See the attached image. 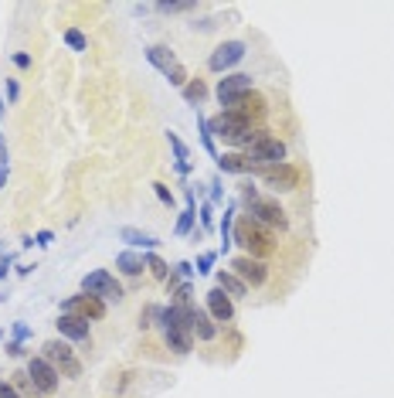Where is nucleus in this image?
Masks as SVG:
<instances>
[{
	"mask_svg": "<svg viewBox=\"0 0 394 398\" xmlns=\"http://www.w3.org/2000/svg\"><path fill=\"white\" fill-rule=\"evenodd\" d=\"M156 327L164 334V344H167L174 354H191L194 351V334H191V320H187V306H160V317H156Z\"/></svg>",
	"mask_w": 394,
	"mask_h": 398,
	"instance_id": "obj_1",
	"label": "nucleus"
},
{
	"mask_svg": "<svg viewBox=\"0 0 394 398\" xmlns=\"http://www.w3.org/2000/svg\"><path fill=\"white\" fill-rule=\"evenodd\" d=\"M245 157H248V164H252V174L262 167H275V164H286V143L279 137H272L269 130H255V137L252 143L245 147Z\"/></svg>",
	"mask_w": 394,
	"mask_h": 398,
	"instance_id": "obj_2",
	"label": "nucleus"
},
{
	"mask_svg": "<svg viewBox=\"0 0 394 398\" xmlns=\"http://www.w3.org/2000/svg\"><path fill=\"white\" fill-rule=\"evenodd\" d=\"M231 242L242 245L245 256H252V259H262V262H265V256H272V252H275V242H272V235H269V229L255 225L252 218H242V221L235 225V235H231Z\"/></svg>",
	"mask_w": 394,
	"mask_h": 398,
	"instance_id": "obj_3",
	"label": "nucleus"
},
{
	"mask_svg": "<svg viewBox=\"0 0 394 398\" xmlns=\"http://www.w3.org/2000/svg\"><path fill=\"white\" fill-rule=\"evenodd\" d=\"M208 130H211L214 140H225L231 147H248L252 137H255V126L252 122H245L242 116H235V112H218L214 120H208Z\"/></svg>",
	"mask_w": 394,
	"mask_h": 398,
	"instance_id": "obj_4",
	"label": "nucleus"
},
{
	"mask_svg": "<svg viewBox=\"0 0 394 398\" xmlns=\"http://www.w3.org/2000/svg\"><path fill=\"white\" fill-rule=\"evenodd\" d=\"M82 293H89L102 303H122V296H126L122 283L109 269H92V273L82 276Z\"/></svg>",
	"mask_w": 394,
	"mask_h": 398,
	"instance_id": "obj_5",
	"label": "nucleus"
},
{
	"mask_svg": "<svg viewBox=\"0 0 394 398\" xmlns=\"http://www.w3.org/2000/svg\"><path fill=\"white\" fill-rule=\"evenodd\" d=\"M41 357L58 367L61 378H82V361L75 357L68 340H45L41 344Z\"/></svg>",
	"mask_w": 394,
	"mask_h": 398,
	"instance_id": "obj_6",
	"label": "nucleus"
},
{
	"mask_svg": "<svg viewBox=\"0 0 394 398\" xmlns=\"http://www.w3.org/2000/svg\"><path fill=\"white\" fill-rule=\"evenodd\" d=\"M28 378H31V388L38 392V395H55L61 388V375L58 367L51 365V361H45L41 354H34V357H28Z\"/></svg>",
	"mask_w": 394,
	"mask_h": 398,
	"instance_id": "obj_7",
	"label": "nucleus"
},
{
	"mask_svg": "<svg viewBox=\"0 0 394 398\" xmlns=\"http://www.w3.org/2000/svg\"><path fill=\"white\" fill-rule=\"evenodd\" d=\"M252 92H255V78L248 75V72H231V75L218 78V85H214V95H218V103L225 109L235 106L245 95H252Z\"/></svg>",
	"mask_w": 394,
	"mask_h": 398,
	"instance_id": "obj_8",
	"label": "nucleus"
},
{
	"mask_svg": "<svg viewBox=\"0 0 394 398\" xmlns=\"http://www.w3.org/2000/svg\"><path fill=\"white\" fill-rule=\"evenodd\" d=\"M245 218H252L262 229H279V231L289 229V214L275 198H258L252 208H245Z\"/></svg>",
	"mask_w": 394,
	"mask_h": 398,
	"instance_id": "obj_9",
	"label": "nucleus"
},
{
	"mask_svg": "<svg viewBox=\"0 0 394 398\" xmlns=\"http://www.w3.org/2000/svg\"><path fill=\"white\" fill-rule=\"evenodd\" d=\"M245 55H248V45H245V41H225V45H218L211 55H208V68L218 72V75H231V68H235Z\"/></svg>",
	"mask_w": 394,
	"mask_h": 398,
	"instance_id": "obj_10",
	"label": "nucleus"
},
{
	"mask_svg": "<svg viewBox=\"0 0 394 398\" xmlns=\"http://www.w3.org/2000/svg\"><path fill=\"white\" fill-rule=\"evenodd\" d=\"M61 313H72V317H82V320H102L106 317V303L78 290L75 296H65L61 300Z\"/></svg>",
	"mask_w": 394,
	"mask_h": 398,
	"instance_id": "obj_11",
	"label": "nucleus"
},
{
	"mask_svg": "<svg viewBox=\"0 0 394 398\" xmlns=\"http://www.w3.org/2000/svg\"><path fill=\"white\" fill-rule=\"evenodd\" d=\"M231 273L238 276L248 290H252V286L258 290V286L269 283V266L262 259H252V256H235V259H231Z\"/></svg>",
	"mask_w": 394,
	"mask_h": 398,
	"instance_id": "obj_12",
	"label": "nucleus"
},
{
	"mask_svg": "<svg viewBox=\"0 0 394 398\" xmlns=\"http://www.w3.org/2000/svg\"><path fill=\"white\" fill-rule=\"evenodd\" d=\"M255 174L269 184V187H275V191H296V187H299V177H303L299 167L289 164V160L286 164H275V167H262V170H255Z\"/></svg>",
	"mask_w": 394,
	"mask_h": 398,
	"instance_id": "obj_13",
	"label": "nucleus"
},
{
	"mask_svg": "<svg viewBox=\"0 0 394 398\" xmlns=\"http://www.w3.org/2000/svg\"><path fill=\"white\" fill-rule=\"evenodd\" d=\"M55 327H58L61 340H72V344H89V340H92V323L82 320V317L61 313L58 320H55Z\"/></svg>",
	"mask_w": 394,
	"mask_h": 398,
	"instance_id": "obj_14",
	"label": "nucleus"
},
{
	"mask_svg": "<svg viewBox=\"0 0 394 398\" xmlns=\"http://www.w3.org/2000/svg\"><path fill=\"white\" fill-rule=\"evenodd\" d=\"M187 320H191V334H194L197 340H214V337H218V323L211 320L208 310L187 303Z\"/></svg>",
	"mask_w": 394,
	"mask_h": 398,
	"instance_id": "obj_15",
	"label": "nucleus"
},
{
	"mask_svg": "<svg viewBox=\"0 0 394 398\" xmlns=\"http://www.w3.org/2000/svg\"><path fill=\"white\" fill-rule=\"evenodd\" d=\"M208 313H211L214 323H231L235 320V300L214 286V290H208Z\"/></svg>",
	"mask_w": 394,
	"mask_h": 398,
	"instance_id": "obj_16",
	"label": "nucleus"
},
{
	"mask_svg": "<svg viewBox=\"0 0 394 398\" xmlns=\"http://www.w3.org/2000/svg\"><path fill=\"white\" fill-rule=\"evenodd\" d=\"M147 61H150V65H153V68H156V72H160L164 78H170L174 72H177V68H181L177 55H174L167 45H150V48H147Z\"/></svg>",
	"mask_w": 394,
	"mask_h": 398,
	"instance_id": "obj_17",
	"label": "nucleus"
},
{
	"mask_svg": "<svg viewBox=\"0 0 394 398\" xmlns=\"http://www.w3.org/2000/svg\"><path fill=\"white\" fill-rule=\"evenodd\" d=\"M225 112H235V116H242L245 122H255L265 116V99L258 95V92H252V95H245V99H238L235 106H228Z\"/></svg>",
	"mask_w": 394,
	"mask_h": 398,
	"instance_id": "obj_18",
	"label": "nucleus"
},
{
	"mask_svg": "<svg viewBox=\"0 0 394 398\" xmlns=\"http://www.w3.org/2000/svg\"><path fill=\"white\" fill-rule=\"evenodd\" d=\"M119 242H126L129 248H147V252H156L160 239H156V235H150V231H143V229L126 225V229H119Z\"/></svg>",
	"mask_w": 394,
	"mask_h": 398,
	"instance_id": "obj_19",
	"label": "nucleus"
},
{
	"mask_svg": "<svg viewBox=\"0 0 394 398\" xmlns=\"http://www.w3.org/2000/svg\"><path fill=\"white\" fill-rule=\"evenodd\" d=\"M218 174H238V177H245V174H252V164H248V157L245 153H221L218 160Z\"/></svg>",
	"mask_w": 394,
	"mask_h": 398,
	"instance_id": "obj_20",
	"label": "nucleus"
},
{
	"mask_svg": "<svg viewBox=\"0 0 394 398\" xmlns=\"http://www.w3.org/2000/svg\"><path fill=\"white\" fill-rule=\"evenodd\" d=\"M214 279H218L214 286H218V290H225L231 300H245V296H248V286H245V283L235 273H231V269H221V273L214 276Z\"/></svg>",
	"mask_w": 394,
	"mask_h": 398,
	"instance_id": "obj_21",
	"label": "nucleus"
},
{
	"mask_svg": "<svg viewBox=\"0 0 394 398\" xmlns=\"http://www.w3.org/2000/svg\"><path fill=\"white\" fill-rule=\"evenodd\" d=\"M116 269H119L122 276H143V269H147V256H139V252H133V248H126V252L116 256Z\"/></svg>",
	"mask_w": 394,
	"mask_h": 398,
	"instance_id": "obj_22",
	"label": "nucleus"
},
{
	"mask_svg": "<svg viewBox=\"0 0 394 398\" xmlns=\"http://www.w3.org/2000/svg\"><path fill=\"white\" fill-rule=\"evenodd\" d=\"M218 231H221V252H231V235H235V201L225 208V214H221V221H218Z\"/></svg>",
	"mask_w": 394,
	"mask_h": 398,
	"instance_id": "obj_23",
	"label": "nucleus"
},
{
	"mask_svg": "<svg viewBox=\"0 0 394 398\" xmlns=\"http://www.w3.org/2000/svg\"><path fill=\"white\" fill-rule=\"evenodd\" d=\"M181 92H183V99H187V106H194V109H201L204 106V99H208V85H204V78H191Z\"/></svg>",
	"mask_w": 394,
	"mask_h": 398,
	"instance_id": "obj_24",
	"label": "nucleus"
},
{
	"mask_svg": "<svg viewBox=\"0 0 394 398\" xmlns=\"http://www.w3.org/2000/svg\"><path fill=\"white\" fill-rule=\"evenodd\" d=\"M197 133H201V147H204V150H208L214 160H218L221 153H218V143H214L211 130H208V120H204V112H201V109H197Z\"/></svg>",
	"mask_w": 394,
	"mask_h": 398,
	"instance_id": "obj_25",
	"label": "nucleus"
},
{
	"mask_svg": "<svg viewBox=\"0 0 394 398\" xmlns=\"http://www.w3.org/2000/svg\"><path fill=\"white\" fill-rule=\"evenodd\" d=\"M147 273L153 276V279H160V283H167L170 279V266L156 252H147Z\"/></svg>",
	"mask_w": 394,
	"mask_h": 398,
	"instance_id": "obj_26",
	"label": "nucleus"
},
{
	"mask_svg": "<svg viewBox=\"0 0 394 398\" xmlns=\"http://www.w3.org/2000/svg\"><path fill=\"white\" fill-rule=\"evenodd\" d=\"M167 143H170V150H174V164H191V150H187V143L174 130H167Z\"/></svg>",
	"mask_w": 394,
	"mask_h": 398,
	"instance_id": "obj_27",
	"label": "nucleus"
},
{
	"mask_svg": "<svg viewBox=\"0 0 394 398\" xmlns=\"http://www.w3.org/2000/svg\"><path fill=\"white\" fill-rule=\"evenodd\" d=\"M150 187H153V194H156V201H160L164 208H170V211H174V204H177V194L170 191L167 184H164V181H153Z\"/></svg>",
	"mask_w": 394,
	"mask_h": 398,
	"instance_id": "obj_28",
	"label": "nucleus"
},
{
	"mask_svg": "<svg viewBox=\"0 0 394 398\" xmlns=\"http://www.w3.org/2000/svg\"><path fill=\"white\" fill-rule=\"evenodd\" d=\"M65 45L72 48V51H89V38L78 28H65Z\"/></svg>",
	"mask_w": 394,
	"mask_h": 398,
	"instance_id": "obj_29",
	"label": "nucleus"
},
{
	"mask_svg": "<svg viewBox=\"0 0 394 398\" xmlns=\"http://www.w3.org/2000/svg\"><path fill=\"white\" fill-rule=\"evenodd\" d=\"M153 11H160V14H191V11H197V0H187V4H156Z\"/></svg>",
	"mask_w": 394,
	"mask_h": 398,
	"instance_id": "obj_30",
	"label": "nucleus"
},
{
	"mask_svg": "<svg viewBox=\"0 0 394 398\" xmlns=\"http://www.w3.org/2000/svg\"><path fill=\"white\" fill-rule=\"evenodd\" d=\"M170 296H174V300H170V303H177V306H187V303H194V286H191V283H181V286H177V290L170 293Z\"/></svg>",
	"mask_w": 394,
	"mask_h": 398,
	"instance_id": "obj_31",
	"label": "nucleus"
},
{
	"mask_svg": "<svg viewBox=\"0 0 394 398\" xmlns=\"http://www.w3.org/2000/svg\"><path fill=\"white\" fill-rule=\"evenodd\" d=\"M197 218H201V231H211L214 229V204H211V201H204V204H201Z\"/></svg>",
	"mask_w": 394,
	"mask_h": 398,
	"instance_id": "obj_32",
	"label": "nucleus"
},
{
	"mask_svg": "<svg viewBox=\"0 0 394 398\" xmlns=\"http://www.w3.org/2000/svg\"><path fill=\"white\" fill-rule=\"evenodd\" d=\"M214 259H218V252H201V256H197V262H194V273L197 276H208V273H211V266H214Z\"/></svg>",
	"mask_w": 394,
	"mask_h": 398,
	"instance_id": "obj_33",
	"label": "nucleus"
},
{
	"mask_svg": "<svg viewBox=\"0 0 394 398\" xmlns=\"http://www.w3.org/2000/svg\"><path fill=\"white\" fill-rule=\"evenodd\" d=\"M258 198H262V194H258L255 181H245V184H242V204H245V208H252Z\"/></svg>",
	"mask_w": 394,
	"mask_h": 398,
	"instance_id": "obj_34",
	"label": "nucleus"
},
{
	"mask_svg": "<svg viewBox=\"0 0 394 398\" xmlns=\"http://www.w3.org/2000/svg\"><path fill=\"white\" fill-rule=\"evenodd\" d=\"M156 317H160V306L150 303L143 313H139V327H143V330H147V327H156Z\"/></svg>",
	"mask_w": 394,
	"mask_h": 398,
	"instance_id": "obj_35",
	"label": "nucleus"
},
{
	"mask_svg": "<svg viewBox=\"0 0 394 398\" xmlns=\"http://www.w3.org/2000/svg\"><path fill=\"white\" fill-rule=\"evenodd\" d=\"M208 187H211V204H221L225 201V181H221V174H214Z\"/></svg>",
	"mask_w": 394,
	"mask_h": 398,
	"instance_id": "obj_36",
	"label": "nucleus"
},
{
	"mask_svg": "<svg viewBox=\"0 0 394 398\" xmlns=\"http://www.w3.org/2000/svg\"><path fill=\"white\" fill-rule=\"evenodd\" d=\"M11 384H14L17 392H34V388H31L28 371H14V375H11Z\"/></svg>",
	"mask_w": 394,
	"mask_h": 398,
	"instance_id": "obj_37",
	"label": "nucleus"
},
{
	"mask_svg": "<svg viewBox=\"0 0 394 398\" xmlns=\"http://www.w3.org/2000/svg\"><path fill=\"white\" fill-rule=\"evenodd\" d=\"M17 99H21V85H17V78H7V103L14 106Z\"/></svg>",
	"mask_w": 394,
	"mask_h": 398,
	"instance_id": "obj_38",
	"label": "nucleus"
},
{
	"mask_svg": "<svg viewBox=\"0 0 394 398\" xmlns=\"http://www.w3.org/2000/svg\"><path fill=\"white\" fill-rule=\"evenodd\" d=\"M7 174H11V167H7V147L0 150V187H7Z\"/></svg>",
	"mask_w": 394,
	"mask_h": 398,
	"instance_id": "obj_39",
	"label": "nucleus"
},
{
	"mask_svg": "<svg viewBox=\"0 0 394 398\" xmlns=\"http://www.w3.org/2000/svg\"><path fill=\"white\" fill-rule=\"evenodd\" d=\"M28 337H31V327H28L24 320H17V323H14V340H21V344H24Z\"/></svg>",
	"mask_w": 394,
	"mask_h": 398,
	"instance_id": "obj_40",
	"label": "nucleus"
},
{
	"mask_svg": "<svg viewBox=\"0 0 394 398\" xmlns=\"http://www.w3.org/2000/svg\"><path fill=\"white\" fill-rule=\"evenodd\" d=\"M4 351H7V357H24V344H21V340H11V344H7V347H4Z\"/></svg>",
	"mask_w": 394,
	"mask_h": 398,
	"instance_id": "obj_41",
	"label": "nucleus"
},
{
	"mask_svg": "<svg viewBox=\"0 0 394 398\" xmlns=\"http://www.w3.org/2000/svg\"><path fill=\"white\" fill-rule=\"evenodd\" d=\"M191 28H194V31H214V28H218V17H204V21H194Z\"/></svg>",
	"mask_w": 394,
	"mask_h": 398,
	"instance_id": "obj_42",
	"label": "nucleus"
},
{
	"mask_svg": "<svg viewBox=\"0 0 394 398\" xmlns=\"http://www.w3.org/2000/svg\"><path fill=\"white\" fill-rule=\"evenodd\" d=\"M11 266H14V256L4 252V256H0V279H7V269H11Z\"/></svg>",
	"mask_w": 394,
	"mask_h": 398,
	"instance_id": "obj_43",
	"label": "nucleus"
},
{
	"mask_svg": "<svg viewBox=\"0 0 394 398\" xmlns=\"http://www.w3.org/2000/svg\"><path fill=\"white\" fill-rule=\"evenodd\" d=\"M0 398H21V392L11 382H0Z\"/></svg>",
	"mask_w": 394,
	"mask_h": 398,
	"instance_id": "obj_44",
	"label": "nucleus"
},
{
	"mask_svg": "<svg viewBox=\"0 0 394 398\" xmlns=\"http://www.w3.org/2000/svg\"><path fill=\"white\" fill-rule=\"evenodd\" d=\"M51 242H55V231H38V235H34V245H41V248Z\"/></svg>",
	"mask_w": 394,
	"mask_h": 398,
	"instance_id": "obj_45",
	"label": "nucleus"
},
{
	"mask_svg": "<svg viewBox=\"0 0 394 398\" xmlns=\"http://www.w3.org/2000/svg\"><path fill=\"white\" fill-rule=\"evenodd\" d=\"M31 61H34V58H31L28 51H17V55H14V65H17V68H31Z\"/></svg>",
	"mask_w": 394,
	"mask_h": 398,
	"instance_id": "obj_46",
	"label": "nucleus"
},
{
	"mask_svg": "<svg viewBox=\"0 0 394 398\" xmlns=\"http://www.w3.org/2000/svg\"><path fill=\"white\" fill-rule=\"evenodd\" d=\"M4 109H7V103H4V95H0V116H4Z\"/></svg>",
	"mask_w": 394,
	"mask_h": 398,
	"instance_id": "obj_47",
	"label": "nucleus"
},
{
	"mask_svg": "<svg viewBox=\"0 0 394 398\" xmlns=\"http://www.w3.org/2000/svg\"><path fill=\"white\" fill-rule=\"evenodd\" d=\"M4 147H7V143H4V133H0V150H4Z\"/></svg>",
	"mask_w": 394,
	"mask_h": 398,
	"instance_id": "obj_48",
	"label": "nucleus"
},
{
	"mask_svg": "<svg viewBox=\"0 0 394 398\" xmlns=\"http://www.w3.org/2000/svg\"><path fill=\"white\" fill-rule=\"evenodd\" d=\"M0 337H4V334H0Z\"/></svg>",
	"mask_w": 394,
	"mask_h": 398,
	"instance_id": "obj_49",
	"label": "nucleus"
}]
</instances>
